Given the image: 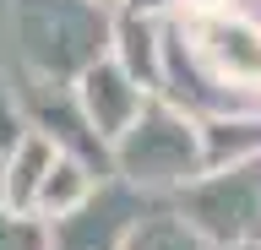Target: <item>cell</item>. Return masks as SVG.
Returning a JSON list of instances; mask_svg holds the SVG:
<instances>
[{"label": "cell", "instance_id": "1", "mask_svg": "<svg viewBox=\"0 0 261 250\" xmlns=\"http://www.w3.org/2000/svg\"><path fill=\"white\" fill-rule=\"evenodd\" d=\"M11 49L38 87H76L109 54L114 17L103 0H6Z\"/></svg>", "mask_w": 261, "mask_h": 250}, {"label": "cell", "instance_id": "2", "mask_svg": "<svg viewBox=\"0 0 261 250\" xmlns=\"http://www.w3.org/2000/svg\"><path fill=\"white\" fill-rule=\"evenodd\" d=\"M109 174L142 196H174L201 174V125L163 93L142 103V115L130 120V131L109 147Z\"/></svg>", "mask_w": 261, "mask_h": 250}, {"label": "cell", "instance_id": "3", "mask_svg": "<svg viewBox=\"0 0 261 250\" xmlns=\"http://www.w3.org/2000/svg\"><path fill=\"white\" fill-rule=\"evenodd\" d=\"M163 201L212 250L261 245V158L234 163V169H207V174H196L185 190H174Z\"/></svg>", "mask_w": 261, "mask_h": 250}, {"label": "cell", "instance_id": "4", "mask_svg": "<svg viewBox=\"0 0 261 250\" xmlns=\"http://www.w3.org/2000/svg\"><path fill=\"white\" fill-rule=\"evenodd\" d=\"M185 33V49L218 87H245L261 93V22L218 11V17H174Z\"/></svg>", "mask_w": 261, "mask_h": 250}, {"label": "cell", "instance_id": "5", "mask_svg": "<svg viewBox=\"0 0 261 250\" xmlns=\"http://www.w3.org/2000/svg\"><path fill=\"white\" fill-rule=\"evenodd\" d=\"M158 207V196H142L109 174L98 180V190L82 201L71 217L49 223V250H125L130 229Z\"/></svg>", "mask_w": 261, "mask_h": 250}, {"label": "cell", "instance_id": "6", "mask_svg": "<svg viewBox=\"0 0 261 250\" xmlns=\"http://www.w3.org/2000/svg\"><path fill=\"white\" fill-rule=\"evenodd\" d=\"M147 98H152V93H142V87H136L125 71L109 60V54H103L93 71H82L76 87H71L76 115L87 120V131H93L103 147H114V142L130 131V120L142 115V103H147Z\"/></svg>", "mask_w": 261, "mask_h": 250}, {"label": "cell", "instance_id": "7", "mask_svg": "<svg viewBox=\"0 0 261 250\" xmlns=\"http://www.w3.org/2000/svg\"><path fill=\"white\" fill-rule=\"evenodd\" d=\"M109 60L125 71L142 93H163V17H158V11L120 6V11H114Z\"/></svg>", "mask_w": 261, "mask_h": 250}, {"label": "cell", "instance_id": "8", "mask_svg": "<svg viewBox=\"0 0 261 250\" xmlns=\"http://www.w3.org/2000/svg\"><path fill=\"white\" fill-rule=\"evenodd\" d=\"M55 158H60V147H55L38 125H28V131L11 142V152H0V207L16 212V217H33L38 185H44V174L55 169Z\"/></svg>", "mask_w": 261, "mask_h": 250}, {"label": "cell", "instance_id": "9", "mask_svg": "<svg viewBox=\"0 0 261 250\" xmlns=\"http://www.w3.org/2000/svg\"><path fill=\"white\" fill-rule=\"evenodd\" d=\"M201 125V174L207 169H234L261 158V115H207Z\"/></svg>", "mask_w": 261, "mask_h": 250}, {"label": "cell", "instance_id": "10", "mask_svg": "<svg viewBox=\"0 0 261 250\" xmlns=\"http://www.w3.org/2000/svg\"><path fill=\"white\" fill-rule=\"evenodd\" d=\"M98 180H109V174H98L93 163H82V158L60 152V158H55V169L44 174V185H38L33 217H38V223H60V217H71L82 201L98 190Z\"/></svg>", "mask_w": 261, "mask_h": 250}, {"label": "cell", "instance_id": "11", "mask_svg": "<svg viewBox=\"0 0 261 250\" xmlns=\"http://www.w3.org/2000/svg\"><path fill=\"white\" fill-rule=\"evenodd\" d=\"M125 250H212V245L191 229V223H185V217L169 212V201H158V207H152V212L130 229Z\"/></svg>", "mask_w": 261, "mask_h": 250}, {"label": "cell", "instance_id": "12", "mask_svg": "<svg viewBox=\"0 0 261 250\" xmlns=\"http://www.w3.org/2000/svg\"><path fill=\"white\" fill-rule=\"evenodd\" d=\"M0 250H49V223L16 217L0 207Z\"/></svg>", "mask_w": 261, "mask_h": 250}, {"label": "cell", "instance_id": "13", "mask_svg": "<svg viewBox=\"0 0 261 250\" xmlns=\"http://www.w3.org/2000/svg\"><path fill=\"white\" fill-rule=\"evenodd\" d=\"M28 131V120H22V98H16V87L6 82V71H0V152H11V142Z\"/></svg>", "mask_w": 261, "mask_h": 250}, {"label": "cell", "instance_id": "14", "mask_svg": "<svg viewBox=\"0 0 261 250\" xmlns=\"http://www.w3.org/2000/svg\"><path fill=\"white\" fill-rule=\"evenodd\" d=\"M163 11L169 17H218V11H228V0H163Z\"/></svg>", "mask_w": 261, "mask_h": 250}]
</instances>
